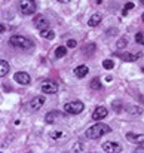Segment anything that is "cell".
<instances>
[{
    "label": "cell",
    "instance_id": "obj_25",
    "mask_svg": "<svg viewBox=\"0 0 144 153\" xmlns=\"http://www.w3.org/2000/svg\"><path fill=\"white\" fill-rule=\"evenodd\" d=\"M50 137H52L53 140H58V138H61V137H62V132H52V134H50Z\"/></svg>",
    "mask_w": 144,
    "mask_h": 153
},
{
    "label": "cell",
    "instance_id": "obj_19",
    "mask_svg": "<svg viewBox=\"0 0 144 153\" xmlns=\"http://www.w3.org/2000/svg\"><path fill=\"white\" fill-rule=\"evenodd\" d=\"M40 36H42V37H45V39L52 40V39L55 37V33H53L50 28H48V30H43V31H40Z\"/></svg>",
    "mask_w": 144,
    "mask_h": 153
},
{
    "label": "cell",
    "instance_id": "obj_29",
    "mask_svg": "<svg viewBox=\"0 0 144 153\" xmlns=\"http://www.w3.org/2000/svg\"><path fill=\"white\" fill-rule=\"evenodd\" d=\"M141 3H143V4H144V0H141Z\"/></svg>",
    "mask_w": 144,
    "mask_h": 153
},
{
    "label": "cell",
    "instance_id": "obj_13",
    "mask_svg": "<svg viewBox=\"0 0 144 153\" xmlns=\"http://www.w3.org/2000/svg\"><path fill=\"white\" fill-rule=\"evenodd\" d=\"M88 71H89V68H88L86 65H79V67L74 68V74H76V77H79V79L85 77V76L88 74Z\"/></svg>",
    "mask_w": 144,
    "mask_h": 153
},
{
    "label": "cell",
    "instance_id": "obj_2",
    "mask_svg": "<svg viewBox=\"0 0 144 153\" xmlns=\"http://www.w3.org/2000/svg\"><path fill=\"white\" fill-rule=\"evenodd\" d=\"M9 43H10L13 48H18V49H30V48L33 46V43H31L30 39H27V37H24V36H19V34L12 36V37L9 39Z\"/></svg>",
    "mask_w": 144,
    "mask_h": 153
},
{
    "label": "cell",
    "instance_id": "obj_12",
    "mask_svg": "<svg viewBox=\"0 0 144 153\" xmlns=\"http://www.w3.org/2000/svg\"><path fill=\"white\" fill-rule=\"evenodd\" d=\"M128 141L135 143V144H143L144 143V134H134V132H128L126 134Z\"/></svg>",
    "mask_w": 144,
    "mask_h": 153
},
{
    "label": "cell",
    "instance_id": "obj_26",
    "mask_svg": "<svg viewBox=\"0 0 144 153\" xmlns=\"http://www.w3.org/2000/svg\"><path fill=\"white\" fill-rule=\"evenodd\" d=\"M135 40H137L138 43H143V42H144V37H143V34H141V33H138V34L135 36Z\"/></svg>",
    "mask_w": 144,
    "mask_h": 153
},
{
    "label": "cell",
    "instance_id": "obj_3",
    "mask_svg": "<svg viewBox=\"0 0 144 153\" xmlns=\"http://www.w3.org/2000/svg\"><path fill=\"white\" fill-rule=\"evenodd\" d=\"M37 6H36V1L34 0H21L19 3V10L22 15H33L36 12Z\"/></svg>",
    "mask_w": 144,
    "mask_h": 153
},
{
    "label": "cell",
    "instance_id": "obj_4",
    "mask_svg": "<svg viewBox=\"0 0 144 153\" xmlns=\"http://www.w3.org/2000/svg\"><path fill=\"white\" fill-rule=\"evenodd\" d=\"M83 108H85V104L82 101H71L64 105V111L68 114H79L83 111Z\"/></svg>",
    "mask_w": 144,
    "mask_h": 153
},
{
    "label": "cell",
    "instance_id": "obj_14",
    "mask_svg": "<svg viewBox=\"0 0 144 153\" xmlns=\"http://www.w3.org/2000/svg\"><path fill=\"white\" fill-rule=\"evenodd\" d=\"M58 116H59V111H49L48 114H46V117H45V120H46V123L52 125V123L56 120Z\"/></svg>",
    "mask_w": 144,
    "mask_h": 153
},
{
    "label": "cell",
    "instance_id": "obj_5",
    "mask_svg": "<svg viewBox=\"0 0 144 153\" xmlns=\"http://www.w3.org/2000/svg\"><path fill=\"white\" fill-rule=\"evenodd\" d=\"M40 91L43 94H55L58 91V85L52 80H43L40 85Z\"/></svg>",
    "mask_w": 144,
    "mask_h": 153
},
{
    "label": "cell",
    "instance_id": "obj_16",
    "mask_svg": "<svg viewBox=\"0 0 144 153\" xmlns=\"http://www.w3.org/2000/svg\"><path fill=\"white\" fill-rule=\"evenodd\" d=\"M99 22H101V15L95 13V15H92V16L89 18V21H88V25H89V27H95V25H98Z\"/></svg>",
    "mask_w": 144,
    "mask_h": 153
},
{
    "label": "cell",
    "instance_id": "obj_9",
    "mask_svg": "<svg viewBox=\"0 0 144 153\" xmlns=\"http://www.w3.org/2000/svg\"><path fill=\"white\" fill-rule=\"evenodd\" d=\"M107 114H108V110H107L105 107L99 105V107H96L95 110H94V113H92V119H94V120H101V119L107 117Z\"/></svg>",
    "mask_w": 144,
    "mask_h": 153
},
{
    "label": "cell",
    "instance_id": "obj_23",
    "mask_svg": "<svg viewBox=\"0 0 144 153\" xmlns=\"http://www.w3.org/2000/svg\"><path fill=\"white\" fill-rule=\"evenodd\" d=\"M76 45H77V42H76L74 39H70V40L67 42V48H76Z\"/></svg>",
    "mask_w": 144,
    "mask_h": 153
},
{
    "label": "cell",
    "instance_id": "obj_30",
    "mask_svg": "<svg viewBox=\"0 0 144 153\" xmlns=\"http://www.w3.org/2000/svg\"><path fill=\"white\" fill-rule=\"evenodd\" d=\"M143 21H144V13H143Z\"/></svg>",
    "mask_w": 144,
    "mask_h": 153
},
{
    "label": "cell",
    "instance_id": "obj_17",
    "mask_svg": "<svg viewBox=\"0 0 144 153\" xmlns=\"http://www.w3.org/2000/svg\"><path fill=\"white\" fill-rule=\"evenodd\" d=\"M67 55V46H58L56 51H55V56L56 58H62Z\"/></svg>",
    "mask_w": 144,
    "mask_h": 153
},
{
    "label": "cell",
    "instance_id": "obj_7",
    "mask_svg": "<svg viewBox=\"0 0 144 153\" xmlns=\"http://www.w3.org/2000/svg\"><path fill=\"white\" fill-rule=\"evenodd\" d=\"M13 79H15V82H18V83H21V85H30V82H31L30 76H28L27 73H24V71H18V73H15Z\"/></svg>",
    "mask_w": 144,
    "mask_h": 153
},
{
    "label": "cell",
    "instance_id": "obj_6",
    "mask_svg": "<svg viewBox=\"0 0 144 153\" xmlns=\"http://www.w3.org/2000/svg\"><path fill=\"white\" fill-rule=\"evenodd\" d=\"M102 150L105 153H120L122 146L119 143H114V141H107V143L102 144Z\"/></svg>",
    "mask_w": 144,
    "mask_h": 153
},
{
    "label": "cell",
    "instance_id": "obj_10",
    "mask_svg": "<svg viewBox=\"0 0 144 153\" xmlns=\"http://www.w3.org/2000/svg\"><path fill=\"white\" fill-rule=\"evenodd\" d=\"M114 55L119 56L122 61H128V62L137 61L140 58V53H131V52H122V53H114Z\"/></svg>",
    "mask_w": 144,
    "mask_h": 153
},
{
    "label": "cell",
    "instance_id": "obj_28",
    "mask_svg": "<svg viewBox=\"0 0 144 153\" xmlns=\"http://www.w3.org/2000/svg\"><path fill=\"white\" fill-rule=\"evenodd\" d=\"M59 3H68V1H71V0H58Z\"/></svg>",
    "mask_w": 144,
    "mask_h": 153
},
{
    "label": "cell",
    "instance_id": "obj_15",
    "mask_svg": "<svg viewBox=\"0 0 144 153\" xmlns=\"http://www.w3.org/2000/svg\"><path fill=\"white\" fill-rule=\"evenodd\" d=\"M9 73V64H7V61H0V76L1 77H4L6 74Z\"/></svg>",
    "mask_w": 144,
    "mask_h": 153
},
{
    "label": "cell",
    "instance_id": "obj_8",
    "mask_svg": "<svg viewBox=\"0 0 144 153\" xmlns=\"http://www.w3.org/2000/svg\"><path fill=\"white\" fill-rule=\"evenodd\" d=\"M34 25H36L40 31H43V30H48L49 28V21L46 18H43L42 15H37V16L34 18Z\"/></svg>",
    "mask_w": 144,
    "mask_h": 153
},
{
    "label": "cell",
    "instance_id": "obj_20",
    "mask_svg": "<svg viewBox=\"0 0 144 153\" xmlns=\"http://www.w3.org/2000/svg\"><path fill=\"white\" fill-rule=\"evenodd\" d=\"M91 89H101V82H99V79L95 77V79H92V82H91Z\"/></svg>",
    "mask_w": 144,
    "mask_h": 153
},
{
    "label": "cell",
    "instance_id": "obj_11",
    "mask_svg": "<svg viewBox=\"0 0 144 153\" xmlns=\"http://www.w3.org/2000/svg\"><path fill=\"white\" fill-rule=\"evenodd\" d=\"M43 104H45V97H34V98L30 101L28 107H30V110H31V111H37Z\"/></svg>",
    "mask_w": 144,
    "mask_h": 153
},
{
    "label": "cell",
    "instance_id": "obj_18",
    "mask_svg": "<svg viewBox=\"0 0 144 153\" xmlns=\"http://www.w3.org/2000/svg\"><path fill=\"white\" fill-rule=\"evenodd\" d=\"M96 49V46H95V43H89V45H85L83 48H82V52H85V53H94Z\"/></svg>",
    "mask_w": 144,
    "mask_h": 153
},
{
    "label": "cell",
    "instance_id": "obj_1",
    "mask_svg": "<svg viewBox=\"0 0 144 153\" xmlns=\"http://www.w3.org/2000/svg\"><path fill=\"white\" fill-rule=\"evenodd\" d=\"M110 131H111V128H110L108 125L98 122L96 125H92L91 128L86 129V137L91 138V140H95V138H99V137L104 135V134H108Z\"/></svg>",
    "mask_w": 144,
    "mask_h": 153
},
{
    "label": "cell",
    "instance_id": "obj_22",
    "mask_svg": "<svg viewBox=\"0 0 144 153\" xmlns=\"http://www.w3.org/2000/svg\"><path fill=\"white\" fill-rule=\"evenodd\" d=\"M102 67H104L105 70H111V68L114 67V62H113L111 59H104V61H102Z\"/></svg>",
    "mask_w": 144,
    "mask_h": 153
},
{
    "label": "cell",
    "instance_id": "obj_24",
    "mask_svg": "<svg viewBox=\"0 0 144 153\" xmlns=\"http://www.w3.org/2000/svg\"><path fill=\"white\" fill-rule=\"evenodd\" d=\"M125 46H126V39H120V40L117 42V48L122 49V48H125Z\"/></svg>",
    "mask_w": 144,
    "mask_h": 153
},
{
    "label": "cell",
    "instance_id": "obj_27",
    "mask_svg": "<svg viewBox=\"0 0 144 153\" xmlns=\"http://www.w3.org/2000/svg\"><path fill=\"white\" fill-rule=\"evenodd\" d=\"M4 28H6V27H4V25H3V24H1V25H0V31H1V33H3V31H6V30H4Z\"/></svg>",
    "mask_w": 144,
    "mask_h": 153
},
{
    "label": "cell",
    "instance_id": "obj_21",
    "mask_svg": "<svg viewBox=\"0 0 144 153\" xmlns=\"http://www.w3.org/2000/svg\"><path fill=\"white\" fill-rule=\"evenodd\" d=\"M131 9H134V3H131V1H128V3L125 4V7H123V10H122V15H123V16H126V15H128V12H129Z\"/></svg>",
    "mask_w": 144,
    "mask_h": 153
},
{
    "label": "cell",
    "instance_id": "obj_31",
    "mask_svg": "<svg viewBox=\"0 0 144 153\" xmlns=\"http://www.w3.org/2000/svg\"><path fill=\"white\" fill-rule=\"evenodd\" d=\"M143 45H144V42H143Z\"/></svg>",
    "mask_w": 144,
    "mask_h": 153
}]
</instances>
